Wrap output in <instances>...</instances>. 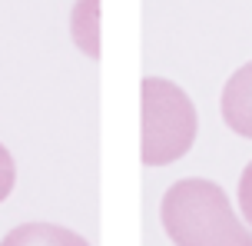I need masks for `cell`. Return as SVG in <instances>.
Returning a JSON list of instances; mask_svg holds the SVG:
<instances>
[{"label": "cell", "mask_w": 252, "mask_h": 246, "mask_svg": "<svg viewBox=\"0 0 252 246\" xmlns=\"http://www.w3.org/2000/svg\"><path fill=\"white\" fill-rule=\"evenodd\" d=\"M222 120L232 133L252 140V60L229 77L222 90Z\"/></svg>", "instance_id": "obj_3"}, {"label": "cell", "mask_w": 252, "mask_h": 246, "mask_svg": "<svg viewBox=\"0 0 252 246\" xmlns=\"http://www.w3.org/2000/svg\"><path fill=\"white\" fill-rule=\"evenodd\" d=\"M239 210H242V216L252 223V163L242 170V180H239Z\"/></svg>", "instance_id": "obj_7"}, {"label": "cell", "mask_w": 252, "mask_h": 246, "mask_svg": "<svg viewBox=\"0 0 252 246\" xmlns=\"http://www.w3.org/2000/svg\"><path fill=\"white\" fill-rule=\"evenodd\" d=\"M0 246H90L87 240L57 223H24L13 226Z\"/></svg>", "instance_id": "obj_4"}, {"label": "cell", "mask_w": 252, "mask_h": 246, "mask_svg": "<svg viewBox=\"0 0 252 246\" xmlns=\"http://www.w3.org/2000/svg\"><path fill=\"white\" fill-rule=\"evenodd\" d=\"M70 30H73L76 47L100 60V0H80L70 17Z\"/></svg>", "instance_id": "obj_5"}, {"label": "cell", "mask_w": 252, "mask_h": 246, "mask_svg": "<svg viewBox=\"0 0 252 246\" xmlns=\"http://www.w3.org/2000/svg\"><path fill=\"white\" fill-rule=\"evenodd\" d=\"M143 163L166 167L189 153L196 140V106L176 83L163 77L143 80Z\"/></svg>", "instance_id": "obj_2"}, {"label": "cell", "mask_w": 252, "mask_h": 246, "mask_svg": "<svg viewBox=\"0 0 252 246\" xmlns=\"http://www.w3.org/2000/svg\"><path fill=\"white\" fill-rule=\"evenodd\" d=\"M166 236L176 246H252V230H246L222 186L213 180L173 183L159 207Z\"/></svg>", "instance_id": "obj_1"}, {"label": "cell", "mask_w": 252, "mask_h": 246, "mask_svg": "<svg viewBox=\"0 0 252 246\" xmlns=\"http://www.w3.org/2000/svg\"><path fill=\"white\" fill-rule=\"evenodd\" d=\"M13 183H17V163H13L10 150L0 143V203L13 193Z\"/></svg>", "instance_id": "obj_6"}]
</instances>
